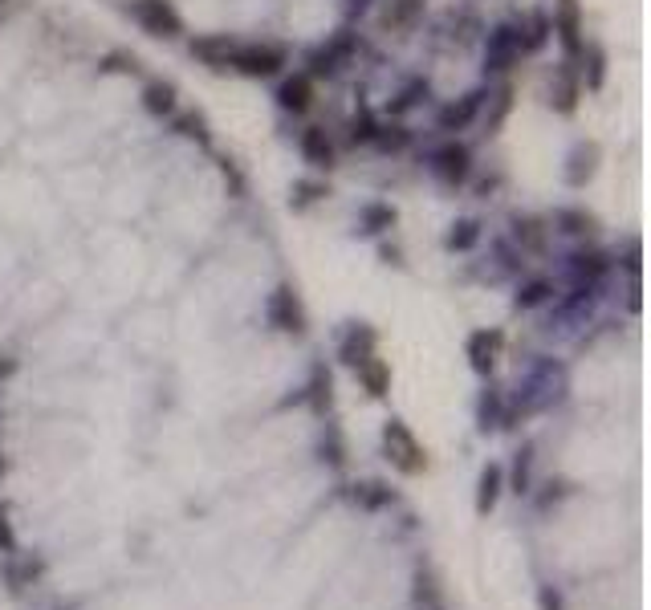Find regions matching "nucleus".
I'll list each match as a JSON object with an SVG mask.
<instances>
[{
	"label": "nucleus",
	"mask_w": 651,
	"mask_h": 610,
	"mask_svg": "<svg viewBox=\"0 0 651 610\" xmlns=\"http://www.w3.org/2000/svg\"><path fill=\"white\" fill-rule=\"evenodd\" d=\"M481 102H485V94H481V90L464 94L460 102H448V106L440 110V131H464L468 122L481 114Z\"/></svg>",
	"instance_id": "18"
},
{
	"label": "nucleus",
	"mask_w": 651,
	"mask_h": 610,
	"mask_svg": "<svg viewBox=\"0 0 651 610\" xmlns=\"http://www.w3.org/2000/svg\"><path fill=\"white\" fill-rule=\"evenodd\" d=\"M420 17H424V0H383L379 9V25L391 33H407Z\"/></svg>",
	"instance_id": "14"
},
{
	"label": "nucleus",
	"mask_w": 651,
	"mask_h": 610,
	"mask_svg": "<svg viewBox=\"0 0 651 610\" xmlns=\"http://www.w3.org/2000/svg\"><path fill=\"white\" fill-rule=\"evenodd\" d=\"M379 151H391V155H399V151H407L411 147V131L403 127V122H379L375 127V139H371Z\"/></svg>",
	"instance_id": "26"
},
{
	"label": "nucleus",
	"mask_w": 651,
	"mask_h": 610,
	"mask_svg": "<svg viewBox=\"0 0 651 610\" xmlns=\"http://www.w3.org/2000/svg\"><path fill=\"white\" fill-rule=\"evenodd\" d=\"M135 21L143 25V33L175 41L184 33V17L171 9V0H135Z\"/></svg>",
	"instance_id": "3"
},
{
	"label": "nucleus",
	"mask_w": 651,
	"mask_h": 610,
	"mask_svg": "<svg viewBox=\"0 0 651 610\" xmlns=\"http://www.w3.org/2000/svg\"><path fill=\"white\" fill-rule=\"evenodd\" d=\"M375 127H379V118H375L371 110H359V114L350 118V135H346V139H350L354 147H359V143H371V139H375Z\"/></svg>",
	"instance_id": "35"
},
{
	"label": "nucleus",
	"mask_w": 651,
	"mask_h": 610,
	"mask_svg": "<svg viewBox=\"0 0 651 610\" xmlns=\"http://www.w3.org/2000/svg\"><path fill=\"white\" fill-rule=\"evenodd\" d=\"M354 375H359V383H363L367 395H375V399H383V395L391 391V366H387L379 354H371L367 362L354 366Z\"/></svg>",
	"instance_id": "21"
},
{
	"label": "nucleus",
	"mask_w": 651,
	"mask_h": 610,
	"mask_svg": "<svg viewBox=\"0 0 651 610\" xmlns=\"http://www.w3.org/2000/svg\"><path fill=\"white\" fill-rule=\"evenodd\" d=\"M607 269H611V261L603 253H574L570 257V277H574L578 289H599V281L607 277Z\"/></svg>",
	"instance_id": "17"
},
{
	"label": "nucleus",
	"mask_w": 651,
	"mask_h": 610,
	"mask_svg": "<svg viewBox=\"0 0 651 610\" xmlns=\"http://www.w3.org/2000/svg\"><path fill=\"white\" fill-rule=\"evenodd\" d=\"M578 98H582L578 70L570 66V61H562V66L554 70V82H550V106H554L558 114H574V110H578Z\"/></svg>",
	"instance_id": "11"
},
{
	"label": "nucleus",
	"mask_w": 651,
	"mask_h": 610,
	"mask_svg": "<svg viewBox=\"0 0 651 610\" xmlns=\"http://www.w3.org/2000/svg\"><path fill=\"white\" fill-rule=\"evenodd\" d=\"M538 598H542V610H562V598H558L550 586H542V594H538Z\"/></svg>",
	"instance_id": "44"
},
{
	"label": "nucleus",
	"mask_w": 651,
	"mask_h": 610,
	"mask_svg": "<svg viewBox=\"0 0 651 610\" xmlns=\"http://www.w3.org/2000/svg\"><path fill=\"white\" fill-rule=\"evenodd\" d=\"M517 57H521V25H497L489 33V45H485V66L501 74Z\"/></svg>",
	"instance_id": "7"
},
{
	"label": "nucleus",
	"mask_w": 651,
	"mask_h": 610,
	"mask_svg": "<svg viewBox=\"0 0 651 610\" xmlns=\"http://www.w3.org/2000/svg\"><path fill=\"white\" fill-rule=\"evenodd\" d=\"M513 301H517V310H538V305L554 301V285H550V281H529V285L517 289Z\"/></svg>",
	"instance_id": "31"
},
{
	"label": "nucleus",
	"mask_w": 651,
	"mask_h": 610,
	"mask_svg": "<svg viewBox=\"0 0 651 610\" xmlns=\"http://www.w3.org/2000/svg\"><path fill=\"white\" fill-rule=\"evenodd\" d=\"M302 155H306V163H310V167L330 171V167H334V143H330V135H326L322 127L302 131Z\"/></svg>",
	"instance_id": "20"
},
{
	"label": "nucleus",
	"mask_w": 651,
	"mask_h": 610,
	"mask_svg": "<svg viewBox=\"0 0 651 610\" xmlns=\"http://www.w3.org/2000/svg\"><path fill=\"white\" fill-rule=\"evenodd\" d=\"M322 460H330L334 468H342V464H346V452H342V440H338L334 427H330L326 440H322Z\"/></svg>",
	"instance_id": "41"
},
{
	"label": "nucleus",
	"mask_w": 651,
	"mask_h": 610,
	"mask_svg": "<svg viewBox=\"0 0 651 610\" xmlns=\"http://www.w3.org/2000/svg\"><path fill=\"white\" fill-rule=\"evenodd\" d=\"M497 346H501V334L493 330H477L468 338V346H464V354H468V366L477 375H493V362H497Z\"/></svg>",
	"instance_id": "15"
},
{
	"label": "nucleus",
	"mask_w": 651,
	"mask_h": 610,
	"mask_svg": "<svg viewBox=\"0 0 651 610\" xmlns=\"http://www.w3.org/2000/svg\"><path fill=\"white\" fill-rule=\"evenodd\" d=\"M330 192H326V183H314V179H306V183H298V208H306V204H318V200H326Z\"/></svg>",
	"instance_id": "40"
},
{
	"label": "nucleus",
	"mask_w": 651,
	"mask_h": 610,
	"mask_svg": "<svg viewBox=\"0 0 651 610\" xmlns=\"http://www.w3.org/2000/svg\"><path fill=\"white\" fill-rule=\"evenodd\" d=\"M102 70H114V74H135V70H139V61H135L131 53H110V57L102 61Z\"/></svg>",
	"instance_id": "42"
},
{
	"label": "nucleus",
	"mask_w": 651,
	"mask_h": 610,
	"mask_svg": "<svg viewBox=\"0 0 651 610\" xmlns=\"http://www.w3.org/2000/svg\"><path fill=\"white\" fill-rule=\"evenodd\" d=\"M432 171L440 183H448V188H460V183L472 175V151L464 143H444L432 155Z\"/></svg>",
	"instance_id": "5"
},
{
	"label": "nucleus",
	"mask_w": 651,
	"mask_h": 610,
	"mask_svg": "<svg viewBox=\"0 0 651 610\" xmlns=\"http://www.w3.org/2000/svg\"><path fill=\"white\" fill-rule=\"evenodd\" d=\"M558 228L570 232V236H590V232L599 228V220L590 216V212H582V208H562L558 212Z\"/></svg>",
	"instance_id": "32"
},
{
	"label": "nucleus",
	"mask_w": 651,
	"mask_h": 610,
	"mask_svg": "<svg viewBox=\"0 0 651 610\" xmlns=\"http://www.w3.org/2000/svg\"><path fill=\"white\" fill-rule=\"evenodd\" d=\"M562 395H566V366L542 358L534 371L521 379V387H517V411H521V415L546 411V407H554Z\"/></svg>",
	"instance_id": "1"
},
{
	"label": "nucleus",
	"mask_w": 651,
	"mask_h": 610,
	"mask_svg": "<svg viewBox=\"0 0 651 610\" xmlns=\"http://www.w3.org/2000/svg\"><path fill=\"white\" fill-rule=\"evenodd\" d=\"M306 399H310V407L318 411V415H326L330 411V403H334V383H330V371L318 362L314 371H310V387H306Z\"/></svg>",
	"instance_id": "24"
},
{
	"label": "nucleus",
	"mask_w": 651,
	"mask_h": 610,
	"mask_svg": "<svg viewBox=\"0 0 651 610\" xmlns=\"http://www.w3.org/2000/svg\"><path fill=\"white\" fill-rule=\"evenodd\" d=\"M513 228H517V240H525L529 249H542V244H546V236H542V224H538V220H529V216L521 220V216H517V220H513Z\"/></svg>",
	"instance_id": "38"
},
{
	"label": "nucleus",
	"mask_w": 651,
	"mask_h": 610,
	"mask_svg": "<svg viewBox=\"0 0 651 610\" xmlns=\"http://www.w3.org/2000/svg\"><path fill=\"white\" fill-rule=\"evenodd\" d=\"M354 53V37L350 33H342V37H334L330 45H322V49H314L310 53V78H334L338 74V66H342V61Z\"/></svg>",
	"instance_id": "10"
},
{
	"label": "nucleus",
	"mask_w": 651,
	"mask_h": 610,
	"mask_svg": "<svg viewBox=\"0 0 651 610\" xmlns=\"http://www.w3.org/2000/svg\"><path fill=\"white\" fill-rule=\"evenodd\" d=\"M375 342H379V334L371 330V326H350L346 334H342V342H338V358L350 366V371H354V366H359V362H367L371 354H375Z\"/></svg>",
	"instance_id": "12"
},
{
	"label": "nucleus",
	"mask_w": 651,
	"mask_h": 610,
	"mask_svg": "<svg viewBox=\"0 0 651 610\" xmlns=\"http://www.w3.org/2000/svg\"><path fill=\"white\" fill-rule=\"evenodd\" d=\"M411 602H416V610H448L444 606V594H440V582L428 566L416 570V590H411Z\"/></svg>",
	"instance_id": "22"
},
{
	"label": "nucleus",
	"mask_w": 651,
	"mask_h": 610,
	"mask_svg": "<svg viewBox=\"0 0 651 610\" xmlns=\"http://www.w3.org/2000/svg\"><path fill=\"white\" fill-rule=\"evenodd\" d=\"M424 94H428V86H424V82H411V86H407V90H403V94L391 102V114H403V110H411V106H416Z\"/></svg>",
	"instance_id": "39"
},
{
	"label": "nucleus",
	"mask_w": 651,
	"mask_h": 610,
	"mask_svg": "<svg viewBox=\"0 0 651 610\" xmlns=\"http://www.w3.org/2000/svg\"><path fill=\"white\" fill-rule=\"evenodd\" d=\"M387 228H395V208H391V204H367V208H363V232L379 236V232H387Z\"/></svg>",
	"instance_id": "34"
},
{
	"label": "nucleus",
	"mask_w": 651,
	"mask_h": 610,
	"mask_svg": "<svg viewBox=\"0 0 651 610\" xmlns=\"http://www.w3.org/2000/svg\"><path fill=\"white\" fill-rule=\"evenodd\" d=\"M269 322L281 330V334H306V310L298 293H293L289 285H281L273 297H269Z\"/></svg>",
	"instance_id": "6"
},
{
	"label": "nucleus",
	"mask_w": 651,
	"mask_h": 610,
	"mask_svg": "<svg viewBox=\"0 0 651 610\" xmlns=\"http://www.w3.org/2000/svg\"><path fill=\"white\" fill-rule=\"evenodd\" d=\"M354 505H363V509H387V505H395V493H391L383 480H367V484H354Z\"/></svg>",
	"instance_id": "27"
},
{
	"label": "nucleus",
	"mask_w": 651,
	"mask_h": 610,
	"mask_svg": "<svg viewBox=\"0 0 651 610\" xmlns=\"http://www.w3.org/2000/svg\"><path fill=\"white\" fill-rule=\"evenodd\" d=\"M599 159H603L599 143H578L570 151V159H566V183H570V188H586V183L595 179V171H599Z\"/></svg>",
	"instance_id": "13"
},
{
	"label": "nucleus",
	"mask_w": 651,
	"mask_h": 610,
	"mask_svg": "<svg viewBox=\"0 0 651 610\" xmlns=\"http://www.w3.org/2000/svg\"><path fill=\"white\" fill-rule=\"evenodd\" d=\"M550 25H554V33H558V41H562L566 57H578V53H582V45H586V37H582V9H578V0H558V9H554V17H550Z\"/></svg>",
	"instance_id": "8"
},
{
	"label": "nucleus",
	"mask_w": 651,
	"mask_h": 610,
	"mask_svg": "<svg viewBox=\"0 0 651 610\" xmlns=\"http://www.w3.org/2000/svg\"><path fill=\"white\" fill-rule=\"evenodd\" d=\"M550 33H554V25L546 13H534L529 21H521V53H538L550 41Z\"/></svg>",
	"instance_id": "25"
},
{
	"label": "nucleus",
	"mask_w": 651,
	"mask_h": 610,
	"mask_svg": "<svg viewBox=\"0 0 651 610\" xmlns=\"http://www.w3.org/2000/svg\"><path fill=\"white\" fill-rule=\"evenodd\" d=\"M277 102H281V110H289V114H306V110L314 106V78H310V74L285 78L281 90H277Z\"/></svg>",
	"instance_id": "16"
},
{
	"label": "nucleus",
	"mask_w": 651,
	"mask_h": 610,
	"mask_svg": "<svg viewBox=\"0 0 651 610\" xmlns=\"http://www.w3.org/2000/svg\"><path fill=\"white\" fill-rule=\"evenodd\" d=\"M192 57L204 61L208 70H232V57H236V41L224 37V33H208V37H196L192 41Z\"/></svg>",
	"instance_id": "9"
},
{
	"label": "nucleus",
	"mask_w": 651,
	"mask_h": 610,
	"mask_svg": "<svg viewBox=\"0 0 651 610\" xmlns=\"http://www.w3.org/2000/svg\"><path fill=\"white\" fill-rule=\"evenodd\" d=\"M0 554H17V533H13L5 509H0Z\"/></svg>",
	"instance_id": "43"
},
{
	"label": "nucleus",
	"mask_w": 651,
	"mask_h": 610,
	"mask_svg": "<svg viewBox=\"0 0 651 610\" xmlns=\"http://www.w3.org/2000/svg\"><path fill=\"white\" fill-rule=\"evenodd\" d=\"M285 66V49L277 45H236L232 57V70L245 74V78H273Z\"/></svg>",
	"instance_id": "4"
},
{
	"label": "nucleus",
	"mask_w": 651,
	"mask_h": 610,
	"mask_svg": "<svg viewBox=\"0 0 651 610\" xmlns=\"http://www.w3.org/2000/svg\"><path fill=\"white\" fill-rule=\"evenodd\" d=\"M0 371H5V366H0Z\"/></svg>",
	"instance_id": "45"
},
{
	"label": "nucleus",
	"mask_w": 651,
	"mask_h": 610,
	"mask_svg": "<svg viewBox=\"0 0 651 610\" xmlns=\"http://www.w3.org/2000/svg\"><path fill=\"white\" fill-rule=\"evenodd\" d=\"M383 456L403 472V476H420L428 468V452L424 444L411 436V427L403 419H387L383 427Z\"/></svg>",
	"instance_id": "2"
},
{
	"label": "nucleus",
	"mask_w": 651,
	"mask_h": 610,
	"mask_svg": "<svg viewBox=\"0 0 651 610\" xmlns=\"http://www.w3.org/2000/svg\"><path fill=\"white\" fill-rule=\"evenodd\" d=\"M501 488H505V468L501 464H485L481 480H477V513L489 517L501 501Z\"/></svg>",
	"instance_id": "19"
},
{
	"label": "nucleus",
	"mask_w": 651,
	"mask_h": 610,
	"mask_svg": "<svg viewBox=\"0 0 651 610\" xmlns=\"http://www.w3.org/2000/svg\"><path fill=\"white\" fill-rule=\"evenodd\" d=\"M529 468H534V448H521L513 460V493H529Z\"/></svg>",
	"instance_id": "37"
},
{
	"label": "nucleus",
	"mask_w": 651,
	"mask_h": 610,
	"mask_svg": "<svg viewBox=\"0 0 651 610\" xmlns=\"http://www.w3.org/2000/svg\"><path fill=\"white\" fill-rule=\"evenodd\" d=\"M477 240H481V224H477V220H456L452 232L444 236L448 253H468V249H477Z\"/></svg>",
	"instance_id": "28"
},
{
	"label": "nucleus",
	"mask_w": 651,
	"mask_h": 610,
	"mask_svg": "<svg viewBox=\"0 0 651 610\" xmlns=\"http://www.w3.org/2000/svg\"><path fill=\"white\" fill-rule=\"evenodd\" d=\"M143 110L155 114V118L175 114V86L171 82H147L143 86Z\"/></svg>",
	"instance_id": "23"
},
{
	"label": "nucleus",
	"mask_w": 651,
	"mask_h": 610,
	"mask_svg": "<svg viewBox=\"0 0 651 610\" xmlns=\"http://www.w3.org/2000/svg\"><path fill=\"white\" fill-rule=\"evenodd\" d=\"M477 423H481V432H489V427H505L501 391H485V395H481V403H477Z\"/></svg>",
	"instance_id": "29"
},
{
	"label": "nucleus",
	"mask_w": 651,
	"mask_h": 610,
	"mask_svg": "<svg viewBox=\"0 0 651 610\" xmlns=\"http://www.w3.org/2000/svg\"><path fill=\"white\" fill-rule=\"evenodd\" d=\"M578 57L586 61V86H590V90H599L603 78H607V57H603V49H599V45H582Z\"/></svg>",
	"instance_id": "33"
},
{
	"label": "nucleus",
	"mask_w": 651,
	"mask_h": 610,
	"mask_svg": "<svg viewBox=\"0 0 651 610\" xmlns=\"http://www.w3.org/2000/svg\"><path fill=\"white\" fill-rule=\"evenodd\" d=\"M509 110H513V86H501V90L493 94V110H489V135L501 131V122L509 118Z\"/></svg>",
	"instance_id": "36"
},
{
	"label": "nucleus",
	"mask_w": 651,
	"mask_h": 610,
	"mask_svg": "<svg viewBox=\"0 0 651 610\" xmlns=\"http://www.w3.org/2000/svg\"><path fill=\"white\" fill-rule=\"evenodd\" d=\"M175 131H180L184 139H196L200 147H208V143H212V135H208V122H204V114H196V110L175 114Z\"/></svg>",
	"instance_id": "30"
}]
</instances>
